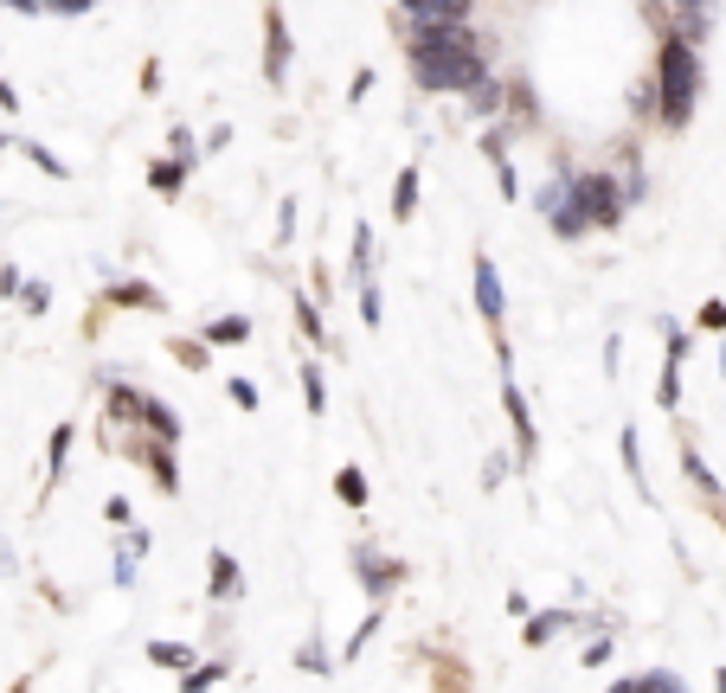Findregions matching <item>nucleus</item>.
Listing matches in <instances>:
<instances>
[{"mask_svg": "<svg viewBox=\"0 0 726 693\" xmlns=\"http://www.w3.org/2000/svg\"><path fill=\"white\" fill-rule=\"evenodd\" d=\"M694 103H701V59H694V39L668 33L662 52H655V116H662V129H688V123H694Z\"/></svg>", "mask_w": 726, "mask_h": 693, "instance_id": "f257e3e1", "label": "nucleus"}, {"mask_svg": "<svg viewBox=\"0 0 726 693\" xmlns=\"http://www.w3.org/2000/svg\"><path fill=\"white\" fill-rule=\"evenodd\" d=\"M591 225H604V231L624 225V193H617L611 174H573L566 200L553 212V231H560V238H585Z\"/></svg>", "mask_w": 726, "mask_h": 693, "instance_id": "f03ea898", "label": "nucleus"}, {"mask_svg": "<svg viewBox=\"0 0 726 693\" xmlns=\"http://www.w3.org/2000/svg\"><path fill=\"white\" fill-rule=\"evenodd\" d=\"M412 77H418V90H476L489 71H483V52L476 46H443V52H412Z\"/></svg>", "mask_w": 726, "mask_h": 693, "instance_id": "7ed1b4c3", "label": "nucleus"}, {"mask_svg": "<svg viewBox=\"0 0 726 693\" xmlns=\"http://www.w3.org/2000/svg\"><path fill=\"white\" fill-rule=\"evenodd\" d=\"M264 77H271V84H284V77H290V26H284V13H277V7L264 13Z\"/></svg>", "mask_w": 726, "mask_h": 693, "instance_id": "20e7f679", "label": "nucleus"}, {"mask_svg": "<svg viewBox=\"0 0 726 693\" xmlns=\"http://www.w3.org/2000/svg\"><path fill=\"white\" fill-rule=\"evenodd\" d=\"M412 13V26H463L476 0H399Z\"/></svg>", "mask_w": 726, "mask_h": 693, "instance_id": "39448f33", "label": "nucleus"}, {"mask_svg": "<svg viewBox=\"0 0 726 693\" xmlns=\"http://www.w3.org/2000/svg\"><path fill=\"white\" fill-rule=\"evenodd\" d=\"M354 565H361V584L373 591V597H386V591H392V584L405 578V565H399V558L373 553V546H361V553H354Z\"/></svg>", "mask_w": 726, "mask_h": 693, "instance_id": "423d86ee", "label": "nucleus"}, {"mask_svg": "<svg viewBox=\"0 0 726 693\" xmlns=\"http://www.w3.org/2000/svg\"><path fill=\"white\" fill-rule=\"evenodd\" d=\"M476 308H483L489 328H502V277H496L489 257H476Z\"/></svg>", "mask_w": 726, "mask_h": 693, "instance_id": "0eeeda50", "label": "nucleus"}, {"mask_svg": "<svg viewBox=\"0 0 726 693\" xmlns=\"http://www.w3.org/2000/svg\"><path fill=\"white\" fill-rule=\"evenodd\" d=\"M443 46H476L470 20L463 26H412V52H443Z\"/></svg>", "mask_w": 726, "mask_h": 693, "instance_id": "6e6552de", "label": "nucleus"}, {"mask_svg": "<svg viewBox=\"0 0 726 693\" xmlns=\"http://www.w3.org/2000/svg\"><path fill=\"white\" fill-rule=\"evenodd\" d=\"M483 148H489V161H496V180H502V193H521V174H514V161H509V141L496 136V129H489V136H483Z\"/></svg>", "mask_w": 726, "mask_h": 693, "instance_id": "1a4fd4ad", "label": "nucleus"}, {"mask_svg": "<svg viewBox=\"0 0 726 693\" xmlns=\"http://www.w3.org/2000/svg\"><path fill=\"white\" fill-rule=\"evenodd\" d=\"M560 629H573V617H566V610H540L534 623L521 629V642H527V648H540V642H553Z\"/></svg>", "mask_w": 726, "mask_h": 693, "instance_id": "9d476101", "label": "nucleus"}, {"mask_svg": "<svg viewBox=\"0 0 726 693\" xmlns=\"http://www.w3.org/2000/svg\"><path fill=\"white\" fill-rule=\"evenodd\" d=\"M412 212H418V167H405V174L392 180V218L412 225Z\"/></svg>", "mask_w": 726, "mask_h": 693, "instance_id": "9b49d317", "label": "nucleus"}, {"mask_svg": "<svg viewBox=\"0 0 726 693\" xmlns=\"http://www.w3.org/2000/svg\"><path fill=\"white\" fill-rule=\"evenodd\" d=\"M180 180H187V154H174V161H154V167H148V187H154V193H180Z\"/></svg>", "mask_w": 726, "mask_h": 693, "instance_id": "f8f14e48", "label": "nucleus"}, {"mask_svg": "<svg viewBox=\"0 0 726 693\" xmlns=\"http://www.w3.org/2000/svg\"><path fill=\"white\" fill-rule=\"evenodd\" d=\"M142 424L161 437V443H174V437H180V417H174V405H161V399H148V405H142Z\"/></svg>", "mask_w": 726, "mask_h": 693, "instance_id": "ddd939ff", "label": "nucleus"}, {"mask_svg": "<svg viewBox=\"0 0 726 693\" xmlns=\"http://www.w3.org/2000/svg\"><path fill=\"white\" fill-rule=\"evenodd\" d=\"M238 584H245V578H238V558L213 553V597H238Z\"/></svg>", "mask_w": 726, "mask_h": 693, "instance_id": "4468645a", "label": "nucleus"}, {"mask_svg": "<svg viewBox=\"0 0 726 693\" xmlns=\"http://www.w3.org/2000/svg\"><path fill=\"white\" fill-rule=\"evenodd\" d=\"M206 341H218V346L251 341V322H245V315H225V322H213V328H206Z\"/></svg>", "mask_w": 726, "mask_h": 693, "instance_id": "2eb2a0df", "label": "nucleus"}, {"mask_svg": "<svg viewBox=\"0 0 726 693\" xmlns=\"http://www.w3.org/2000/svg\"><path fill=\"white\" fill-rule=\"evenodd\" d=\"M335 494H341L348 507H366V476H361V469H354V463H348V469L335 476Z\"/></svg>", "mask_w": 726, "mask_h": 693, "instance_id": "dca6fc26", "label": "nucleus"}, {"mask_svg": "<svg viewBox=\"0 0 726 693\" xmlns=\"http://www.w3.org/2000/svg\"><path fill=\"white\" fill-rule=\"evenodd\" d=\"M148 662H161V668H193V648H180V642H154Z\"/></svg>", "mask_w": 726, "mask_h": 693, "instance_id": "f3484780", "label": "nucleus"}, {"mask_svg": "<svg viewBox=\"0 0 726 693\" xmlns=\"http://www.w3.org/2000/svg\"><path fill=\"white\" fill-rule=\"evenodd\" d=\"M142 392H129V386H110V417H142Z\"/></svg>", "mask_w": 726, "mask_h": 693, "instance_id": "a211bd4d", "label": "nucleus"}, {"mask_svg": "<svg viewBox=\"0 0 726 693\" xmlns=\"http://www.w3.org/2000/svg\"><path fill=\"white\" fill-rule=\"evenodd\" d=\"M110 302H129V308H161V295H154L148 282H123V289H116Z\"/></svg>", "mask_w": 726, "mask_h": 693, "instance_id": "6ab92c4d", "label": "nucleus"}, {"mask_svg": "<svg viewBox=\"0 0 726 693\" xmlns=\"http://www.w3.org/2000/svg\"><path fill=\"white\" fill-rule=\"evenodd\" d=\"M26 154H33V161H39V174H52V180H65V174H72V167H65L52 148H39V141H26Z\"/></svg>", "mask_w": 726, "mask_h": 693, "instance_id": "aec40b11", "label": "nucleus"}, {"mask_svg": "<svg viewBox=\"0 0 726 693\" xmlns=\"http://www.w3.org/2000/svg\"><path fill=\"white\" fill-rule=\"evenodd\" d=\"M302 399H309V412L328 405V392H322V366H302Z\"/></svg>", "mask_w": 726, "mask_h": 693, "instance_id": "412c9836", "label": "nucleus"}, {"mask_svg": "<svg viewBox=\"0 0 726 693\" xmlns=\"http://www.w3.org/2000/svg\"><path fill=\"white\" fill-rule=\"evenodd\" d=\"M218 675H225L218 662H206V668H187V681H180V693H206V688L218 681Z\"/></svg>", "mask_w": 726, "mask_h": 693, "instance_id": "4be33fe9", "label": "nucleus"}, {"mask_svg": "<svg viewBox=\"0 0 726 693\" xmlns=\"http://www.w3.org/2000/svg\"><path fill=\"white\" fill-rule=\"evenodd\" d=\"M148 463H154V482L167 488V494H174V488H180V476H174V456H167V450H154V456H148Z\"/></svg>", "mask_w": 726, "mask_h": 693, "instance_id": "5701e85b", "label": "nucleus"}, {"mask_svg": "<svg viewBox=\"0 0 726 693\" xmlns=\"http://www.w3.org/2000/svg\"><path fill=\"white\" fill-rule=\"evenodd\" d=\"M366 264H373V231L361 225V231H354V282L366 277Z\"/></svg>", "mask_w": 726, "mask_h": 693, "instance_id": "b1692460", "label": "nucleus"}, {"mask_svg": "<svg viewBox=\"0 0 726 693\" xmlns=\"http://www.w3.org/2000/svg\"><path fill=\"white\" fill-rule=\"evenodd\" d=\"M296 328H302V335H309V341H322V315H315V308H309V302H296Z\"/></svg>", "mask_w": 726, "mask_h": 693, "instance_id": "393cba45", "label": "nucleus"}, {"mask_svg": "<svg viewBox=\"0 0 726 693\" xmlns=\"http://www.w3.org/2000/svg\"><path fill=\"white\" fill-rule=\"evenodd\" d=\"M39 7H46V13H65V20H77V13H90L97 0H39Z\"/></svg>", "mask_w": 726, "mask_h": 693, "instance_id": "a878e982", "label": "nucleus"}, {"mask_svg": "<svg viewBox=\"0 0 726 693\" xmlns=\"http://www.w3.org/2000/svg\"><path fill=\"white\" fill-rule=\"evenodd\" d=\"M701 328H708V335H726V302H708V308H701Z\"/></svg>", "mask_w": 726, "mask_h": 693, "instance_id": "bb28decb", "label": "nucleus"}, {"mask_svg": "<svg viewBox=\"0 0 726 693\" xmlns=\"http://www.w3.org/2000/svg\"><path fill=\"white\" fill-rule=\"evenodd\" d=\"M231 405H245V412H258V386H251V379H231Z\"/></svg>", "mask_w": 726, "mask_h": 693, "instance_id": "cd10ccee", "label": "nucleus"}, {"mask_svg": "<svg viewBox=\"0 0 726 693\" xmlns=\"http://www.w3.org/2000/svg\"><path fill=\"white\" fill-rule=\"evenodd\" d=\"M296 668H315V675H328V655H322V648H296Z\"/></svg>", "mask_w": 726, "mask_h": 693, "instance_id": "c85d7f7f", "label": "nucleus"}, {"mask_svg": "<svg viewBox=\"0 0 726 693\" xmlns=\"http://www.w3.org/2000/svg\"><path fill=\"white\" fill-rule=\"evenodd\" d=\"M643 693H681V681L675 675H643Z\"/></svg>", "mask_w": 726, "mask_h": 693, "instance_id": "c756f323", "label": "nucleus"}, {"mask_svg": "<svg viewBox=\"0 0 726 693\" xmlns=\"http://www.w3.org/2000/svg\"><path fill=\"white\" fill-rule=\"evenodd\" d=\"M65 450H72V430H59V437H52V476L65 469Z\"/></svg>", "mask_w": 726, "mask_h": 693, "instance_id": "7c9ffc66", "label": "nucleus"}, {"mask_svg": "<svg viewBox=\"0 0 726 693\" xmlns=\"http://www.w3.org/2000/svg\"><path fill=\"white\" fill-rule=\"evenodd\" d=\"M0 110H20V97H13V84H0Z\"/></svg>", "mask_w": 726, "mask_h": 693, "instance_id": "2f4dec72", "label": "nucleus"}, {"mask_svg": "<svg viewBox=\"0 0 726 693\" xmlns=\"http://www.w3.org/2000/svg\"><path fill=\"white\" fill-rule=\"evenodd\" d=\"M7 7H13V13H33V7H39V0H7Z\"/></svg>", "mask_w": 726, "mask_h": 693, "instance_id": "473e14b6", "label": "nucleus"}, {"mask_svg": "<svg viewBox=\"0 0 726 693\" xmlns=\"http://www.w3.org/2000/svg\"><path fill=\"white\" fill-rule=\"evenodd\" d=\"M611 693H643V681H624V688H611Z\"/></svg>", "mask_w": 726, "mask_h": 693, "instance_id": "72a5a7b5", "label": "nucleus"}, {"mask_svg": "<svg viewBox=\"0 0 726 693\" xmlns=\"http://www.w3.org/2000/svg\"><path fill=\"white\" fill-rule=\"evenodd\" d=\"M714 681H721V693H726V668H721V675H714Z\"/></svg>", "mask_w": 726, "mask_h": 693, "instance_id": "f704fd0d", "label": "nucleus"}, {"mask_svg": "<svg viewBox=\"0 0 726 693\" xmlns=\"http://www.w3.org/2000/svg\"><path fill=\"white\" fill-rule=\"evenodd\" d=\"M0 154H7V136H0Z\"/></svg>", "mask_w": 726, "mask_h": 693, "instance_id": "c9c22d12", "label": "nucleus"}]
</instances>
